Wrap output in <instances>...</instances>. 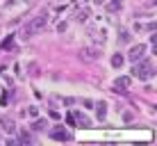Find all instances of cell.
I'll list each match as a JSON object with an SVG mask.
<instances>
[{
  "label": "cell",
  "mask_w": 157,
  "mask_h": 146,
  "mask_svg": "<svg viewBox=\"0 0 157 146\" xmlns=\"http://www.w3.org/2000/svg\"><path fill=\"white\" fill-rule=\"evenodd\" d=\"M21 142L28 144V142H32V139H30V135H28V132H21Z\"/></svg>",
  "instance_id": "4fadbf2b"
},
{
  "label": "cell",
  "mask_w": 157,
  "mask_h": 146,
  "mask_svg": "<svg viewBox=\"0 0 157 146\" xmlns=\"http://www.w3.org/2000/svg\"><path fill=\"white\" fill-rule=\"evenodd\" d=\"M144 55H146V46H144V44L134 46L132 50H130V59H132V62H139V59H141Z\"/></svg>",
  "instance_id": "3957f363"
},
{
  "label": "cell",
  "mask_w": 157,
  "mask_h": 146,
  "mask_svg": "<svg viewBox=\"0 0 157 146\" xmlns=\"http://www.w3.org/2000/svg\"><path fill=\"white\" fill-rule=\"evenodd\" d=\"M48 28V16H36V18H32L28 25H25V30H23V34L25 37H34V34H39V32H43Z\"/></svg>",
  "instance_id": "7a4b0ae2"
},
{
  "label": "cell",
  "mask_w": 157,
  "mask_h": 146,
  "mask_svg": "<svg viewBox=\"0 0 157 146\" xmlns=\"http://www.w3.org/2000/svg\"><path fill=\"white\" fill-rule=\"evenodd\" d=\"M34 128H36V130H43V128H46V121H36Z\"/></svg>",
  "instance_id": "5bb4252c"
},
{
  "label": "cell",
  "mask_w": 157,
  "mask_h": 146,
  "mask_svg": "<svg viewBox=\"0 0 157 146\" xmlns=\"http://www.w3.org/2000/svg\"><path fill=\"white\" fill-rule=\"evenodd\" d=\"M128 39H130V37H128V32H121V44H125Z\"/></svg>",
  "instance_id": "9a60e30c"
},
{
  "label": "cell",
  "mask_w": 157,
  "mask_h": 146,
  "mask_svg": "<svg viewBox=\"0 0 157 146\" xmlns=\"http://www.w3.org/2000/svg\"><path fill=\"white\" fill-rule=\"evenodd\" d=\"M105 114H107V105H105V103H98V119H100V121L105 119Z\"/></svg>",
  "instance_id": "ba28073f"
},
{
  "label": "cell",
  "mask_w": 157,
  "mask_h": 146,
  "mask_svg": "<svg viewBox=\"0 0 157 146\" xmlns=\"http://www.w3.org/2000/svg\"><path fill=\"white\" fill-rule=\"evenodd\" d=\"M82 55H86V57H98V55H96V50H91V48H86V50H82Z\"/></svg>",
  "instance_id": "7c38bea8"
},
{
  "label": "cell",
  "mask_w": 157,
  "mask_h": 146,
  "mask_svg": "<svg viewBox=\"0 0 157 146\" xmlns=\"http://www.w3.org/2000/svg\"><path fill=\"white\" fill-rule=\"evenodd\" d=\"M0 123H2V128H5L7 132H12V135L16 132V123H14L9 116H2V119H0Z\"/></svg>",
  "instance_id": "5b68a950"
},
{
  "label": "cell",
  "mask_w": 157,
  "mask_h": 146,
  "mask_svg": "<svg viewBox=\"0 0 157 146\" xmlns=\"http://www.w3.org/2000/svg\"><path fill=\"white\" fill-rule=\"evenodd\" d=\"M78 121L82 123L84 128H89V126H91V121H89V119H86V116H82V114H78Z\"/></svg>",
  "instance_id": "30bf717a"
},
{
  "label": "cell",
  "mask_w": 157,
  "mask_h": 146,
  "mask_svg": "<svg viewBox=\"0 0 157 146\" xmlns=\"http://www.w3.org/2000/svg\"><path fill=\"white\" fill-rule=\"evenodd\" d=\"M132 75L139 80H150L153 78V64L148 62V59H139V62H134V69H132Z\"/></svg>",
  "instance_id": "6da1fadb"
},
{
  "label": "cell",
  "mask_w": 157,
  "mask_h": 146,
  "mask_svg": "<svg viewBox=\"0 0 157 146\" xmlns=\"http://www.w3.org/2000/svg\"><path fill=\"white\" fill-rule=\"evenodd\" d=\"M50 137L55 139V142H68V139H71V135H68L66 130H52Z\"/></svg>",
  "instance_id": "277c9868"
},
{
  "label": "cell",
  "mask_w": 157,
  "mask_h": 146,
  "mask_svg": "<svg viewBox=\"0 0 157 146\" xmlns=\"http://www.w3.org/2000/svg\"><path fill=\"white\" fill-rule=\"evenodd\" d=\"M66 121L71 123V126H75V116H73V114H68V116H66Z\"/></svg>",
  "instance_id": "2e32d148"
},
{
  "label": "cell",
  "mask_w": 157,
  "mask_h": 146,
  "mask_svg": "<svg viewBox=\"0 0 157 146\" xmlns=\"http://www.w3.org/2000/svg\"><path fill=\"white\" fill-rule=\"evenodd\" d=\"M2 48H14V37H9V39H5Z\"/></svg>",
  "instance_id": "8fae6325"
},
{
  "label": "cell",
  "mask_w": 157,
  "mask_h": 146,
  "mask_svg": "<svg viewBox=\"0 0 157 146\" xmlns=\"http://www.w3.org/2000/svg\"><path fill=\"white\" fill-rule=\"evenodd\" d=\"M123 62H125V59H123V55H121V53L112 57V66H114V69H121V66H123Z\"/></svg>",
  "instance_id": "8992f818"
},
{
  "label": "cell",
  "mask_w": 157,
  "mask_h": 146,
  "mask_svg": "<svg viewBox=\"0 0 157 146\" xmlns=\"http://www.w3.org/2000/svg\"><path fill=\"white\" fill-rule=\"evenodd\" d=\"M107 9H109V12H118V9H121V0H112V2H107Z\"/></svg>",
  "instance_id": "52a82bcc"
},
{
  "label": "cell",
  "mask_w": 157,
  "mask_h": 146,
  "mask_svg": "<svg viewBox=\"0 0 157 146\" xmlns=\"http://www.w3.org/2000/svg\"><path fill=\"white\" fill-rule=\"evenodd\" d=\"M91 2H94V5H102L105 0H91Z\"/></svg>",
  "instance_id": "e0dca14e"
},
{
  "label": "cell",
  "mask_w": 157,
  "mask_h": 146,
  "mask_svg": "<svg viewBox=\"0 0 157 146\" xmlns=\"http://www.w3.org/2000/svg\"><path fill=\"white\" fill-rule=\"evenodd\" d=\"M86 18H89V9H82V12H78V21H82V23H84Z\"/></svg>",
  "instance_id": "9c48e42d"
}]
</instances>
